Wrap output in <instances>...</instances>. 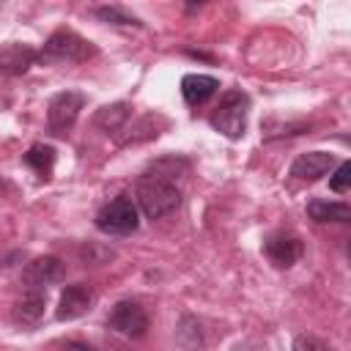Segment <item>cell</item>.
Wrapping results in <instances>:
<instances>
[{
  "label": "cell",
  "mask_w": 351,
  "mask_h": 351,
  "mask_svg": "<svg viewBox=\"0 0 351 351\" xmlns=\"http://www.w3.org/2000/svg\"><path fill=\"white\" fill-rule=\"evenodd\" d=\"M293 351H329V348L313 335H296L293 337Z\"/></svg>",
  "instance_id": "44dd1931"
},
{
  "label": "cell",
  "mask_w": 351,
  "mask_h": 351,
  "mask_svg": "<svg viewBox=\"0 0 351 351\" xmlns=\"http://www.w3.org/2000/svg\"><path fill=\"white\" fill-rule=\"evenodd\" d=\"M348 184H351V165L348 162H343V165H337V170H335V176L329 178V186L335 189V192H348Z\"/></svg>",
  "instance_id": "d6986e66"
},
{
  "label": "cell",
  "mask_w": 351,
  "mask_h": 351,
  "mask_svg": "<svg viewBox=\"0 0 351 351\" xmlns=\"http://www.w3.org/2000/svg\"><path fill=\"white\" fill-rule=\"evenodd\" d=\"M247 112H250V96L239 88H230V90L222 93L217 110L211 112V126L219 134H225L230 140H239L247 132Z\"/></svg>",
  "instance_id": "6da1fadb"
},
{
  "label": "cell",
  "mask_w": 351,
  "mask_h": 351,
  "mask_svg": "<svg viewBox=\"0 0 351 351\" xmlns=\"http://www.w3.org/2000/svg\"><path fill=\"white\" fill-rule=\"evenodd\" d=\"M107 326L123 337H143L148 332V313L137 304V302H118L110 315H107Z\"/></svg>",
  "instance_id": "8992f818"
},
{
  "label": "cell",
  "mask_w": 351,
  "mask_h": 351,
  "mask_svg": "<svg viewBox=\"0 0 351 351\" xmlns=\"http://www.w3.org/2000/svg\"><path fill=\"white\" fill-rule=\"evenodd\" d=\"M263 252L277 269H288L302 258V241L291 233H274V236L266 239Z\"/></svg>",
  "instance_id": "ba28073f"
},
{
  "label": "cell",
  "mask_w": 351,
  "mask_h": 351,
  "mask_svg": "<svg viewBox=\"0 0 351 351\" xmlns=\"http://www.w3.org/2000/svg\"><path fill=\"white\" fill-rule=\"evenodd\" d=\"M186 170H189V162H186V159L165 156V159L154 162V165L145 170V176H148V178H162V181H170V184H176V178H178L181 173H186Z\"/></svg>",
  "instance_id": "2e32d148"
},
{
  "label": "cell",
  "mask_w": 351,
  "mask_h": 351,
  "mask_svg": "<svg viewBox=\"0 0 351 351\" xmlns=\"http://www.w3.org/2000/svg\"><path fill=\"white\" fill-rule=\"evenodd\" d=\"M186 335H192V343H195V348L203 343V335H200V324H197L192 315H184V318H181V326H178V340H184Z\"/></svg>",
  "instance_id": "ffe728a7"
},
{
  "label": "cell",
  "mask_w": 351,
  "mask_h": 351,
  "mask_svg": "<svg viewBox=\"0 0 351 351\" xmlns=\"http://www.w3.org/2000/svg\"><path fill=\"white\" fill-rule=\"evenodd\" d=\"M140 225V217H137V206L129 195H118L112 197L110 203H104L99 211H96V228L101 233H110V236H129L134 233Z\"/></svg>",
  "instance_id": "277c9868"
},
{
  "label": "cell",
  "mask_w": 351,
  "mask_h": 351,
  "mask_svg": "<svg viewBox=\"0 0 351 351\" xmlns=\"http://www.w3.org/2000/svg\"><path fill=\"white\" fill-rule=\"evenodd\" d=\"M93 14H96L99 19H104V22H110V25H140V19H137L134 14H129V11L118 8V5H101V8H96Z\"/></svg>",
  "instance_id": "ac0fdd59"
},
{
  "label": "cell",
  "mask_w": 351,
  "mask_h": 351,
  "mask_svg": "<svg viewBox=\"0 0 351 351\" xmlns=\"http://www.w3.org/2000/svg\"><path fill=\"white\" fill-rule=\"evenodd\" d=\"M90 302H93V291L88 285H66L60 293V302H58V318L60 321L80 318L88 313Z\"/></svg>",
  "instance_id": "8fae6325"
},
{
  "label": "cell",
  "mask_w": 351,
  "mask_h": 351,
  "mask_svg": "<svg viewBox=\"0 0 351 351\" xmlns=\"http://www.w3.org/2000/svg\"><path fill=\"white\" fill-rule=\"evenodd\" d=\"M137 206L148 219H162L181 206V192L170 181L143 176L137 184Z\"/></svg>",
  "instance_id": "7a4b0ae2"
},
{
  "label": "cell",
  "mask_w": 351,
  "mask_h": 351,
  "mask_svg": "<svg viewBox=\"0 0 351 351\" xmlns=\"http://www.w3.org/2000/svg\"><path fill=\"white\" fill-rule=\"evenodd\" d=\"M217 88H219V82L214 77H208V74H186L181 80V96H184V101L189 107L206 104L217 93Z\"/></svg>",
  "instance_id": "7c38bea8"
},
{
  "label": "cell",
  "mask_w": 351,
  "mask_h": 351,
  "mask_svg": "<svg viewBox=\"0 0 351 351\" xmlns=\"http://www.w3.org/2000/svg\"><path fill=\"white\" fill-rule=\"evenodd\" d=\"M307 214L315 222H348L351 219V208L346 203H335V200H310L307 203Z\"/></svg>",
  "instance_id": "5bb4252c"
},
{
  "label": "cell",
  "mask_w": 351,
  "mask_h": 351,
  "mask_svg": "<svg viewBox=\"0 0 351 351\" xmlns=\"http://www.w3.org/2000/svg\"><path fill=\"white\" fill-rule=\"evenodd\" d=\"M25 165H30L36 173H38V178H49V173H52V165H55V151L49 148V145H33L27 154H25Z\"/></svg>",
  "instance_id": "e0dca14e"
},
{
  "label": "cell",
  "mask_w": 351,
  "mask_h": 351,
  "mask_svg": "<svg viewBox=\"0 0 351 351\" xmlns=\"http://www.w3.org/2000/svg\"><path fill=\"white\" fill-rule=\"evenodd\" d=\"M63 351H93V348H90L88 343H77V340H74V343H66Z\"/></svg>",
  "instance_id": "7402d4cb"
},
{
  "label": "cell",
  "mask_w": 351,
  "mask_h": 351,
  "mask_svg": "<svg viewBox=\"0 0 351 351\" xmlns=\"http://www.w3.org/2000/svg\"><path fill=\"white\" fill-rule=\"evenodd\" d=\"M335 156L326 154V151H307V154H299L291 165V176L299 178V181H315L326 173H332L335 167Z\"/></svg>",
  "instance_id": "30bf717a"
},
{
  "label": "cell",
  "mask_w": 351,
  "mask_h": 351,
  "mask_svg": "<svg viewBox=\"0 0 351 351\" xmlns=\"http://www.w3.org/2000/svg\"><path fill=\"white\" fill-rule=\"evenodd\" d=\"M96 55V47L90 41H85L82 36H77L74 30H55L44 49L38 52V60L44 63H82L88 58Z\"/></svg>",
  "instance_id": "3957f363"
},
{
  "label": "cell",
  "mask_w": 351,
  "mask_h": 351,
  "mask_svg": "<svg viewBox=\"0 0 351 351\" xmlns=\"http://www.w3.org/2000/svg\"><path fill=\"white\" fill-rule=\"evenodd\" d=\"M82 104H85V96L77 93V90H63V93H58V96L49 101V110H47L49 132L58 134V137L66 134V132L74 126V121H77Z\"/></svg>",
  "instance_id": "5b68a950"
},
{
  "label": "cell",
  "mask_w": 351,
  "mask_h": 351,
  "mask_svg": "<svg viewBox=\"0 0 351 351\" xmlns=\"http://www.w3.org/2000/svg\"><path fill=\"white\" fill-rule=\"evenodd\" d=\"M44 307H47V293L25 291V296L14 304V321L22 326H36L44 318Z\"/></svg>",
  "instance_id": "4fadbf2b"
},
{
  "label": "cell",
  "mask_w": 351,
  "mask_h": 351,
  "mask_svg": "<svg viewBox=\"0 0 351 351\" xmlns=\"http://www.w3.org/2000/svg\"><path fill=\"white\" fill-rule=\"evenodd\" d=\"M36 60H38V52H36L30 44L8 41V44L0 47V74L19 77V74H25Z\"/></svg>",
  "instance_id": "9c48e42d"
},
{
  "label": "cell",
  "mask_w": 351,
  "mask_h": 351,
  "mask_svg": "<svg viewBox=\"0 0 351 351\" xmlns=\"http://www.w3.org/2000/svg\"><path fill=\"white\" fill-rule=\"evenodd\" d=\"M63 277V261L55 258V255H44V258H36L25 266L22 271V285L25 291H41L47 293V285L58 282Z\"/></svg>",
  "instance_id": "52a82bcc"
},
{
  "label": "cell",
  "mask_w": 351,
  "mask_h": 351,
  "mask_svg": "<svg viewBox=\"0 0 351 351\" xmlns=\"http://www.w3.org/2000/svg\"><path fill=\"white\" fill-rule=\"evenodd\" d=\"M129 112H132V107L126 104V101H115V104H107V107H101L99 112H96V126L99 129H104L107 134H115L118 129H123V123L129 121Z\"/></svg>",
  "instance_id": "9a60e30c"
}]
</instances>
